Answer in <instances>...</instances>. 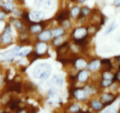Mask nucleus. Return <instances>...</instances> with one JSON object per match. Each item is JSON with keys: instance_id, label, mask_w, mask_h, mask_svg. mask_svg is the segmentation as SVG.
I'll return each instance as SVG.
<instances>
[{"instance_id": "nucleus-31", "label": "nucleus", "mask_w": 120, "mask_h": 113, "mask_svg": "<svg viewBox=\"0 0 120 113\" xmlns=\"http://www.w3.org/2000/svg\"><path fill=\"white\" fill-rule=\"evenodd\" d=\"M5 28V22L4 21H1V19L0 20V34L3 32V30H4Z\"/></svg>"}, {"instance_id": "nucleus-15", "label": "nucleus", "mask_w": 120, "mask_h": 113, "mask_svg": "<svg viewBox=\"0 0 120 113\" xmlns=\"http://www.w3.org/2000/svg\"><path fill=\"white\" fill-rule=\"evenodd\" d=\"M88 77H89V74H88L87 72L82 70L79 73L77 78H78L79 81H80V82H85L88 79Z\"/></svg>"}, {"instance_id": "nucleus-26", "label": "nucleus", "mask_w": 120, "mask_h": 113, "mask_svg": "<svg viewBox=\"0 0 120 113\" xmlns=\"http://www.w3.org/2000/svg\"><path fill=\"white\" fill-rule=\"evenodd\" d=\"M12 19V21L14 22V23L15 24V25L16 26V28H18V29H20V28H21V26H22V24H21V22H20L19 21H18V20L15 19L14 18Z\"/></svg>"}, {"instance_id": "nucleus-32", "label": "nucleus", "mask_w": 120, "mask_h": 113, "mask_svg": "<svg viewBox=\"0 0 120 113\" xmlns=\"http://www.w3.org/2000/svg\"><path fill=\"white\" fill-rule=\"evenodd\" d=\"M43 1H44V0H35V5L38 6V7H39V6H41L42 4Z\"/></svg>"}, {"instance_id": "nucleus-24", "label": "nucleus", "mask_w": 120, "mask_h": 113, "mask_svg": "<svg viewBox=\"0 0 120 113\" xmlns=\"http://www.w3.org/2000/svg\"><path fill=\"white\" fill-rule=\"evenodd\" d=\"M80 12V8L78 7H75L71 9V14L73 16H75L76 15H79Z\"/></svg>"}, {"instance_id": "nucleus-16", "label": "nucleus", "mask_w": 120, "mask_h": 113, "mask_svg": "<svg viewBox=\"0 0 120 113\" xmlns=\"http://www.w3.org/2000/svg\"><path fill=\"white\" fill-rule=\"evenodd\" d=\"M52 82L54 84H56L59 86H62L63 83V79L61 76L56 75L53 77Z\"/></svg>"}, {"instance_id": "nucleus-1", "label": "nucleus", "mask_w": 120, "mask_h": 113, "mask_svg": "<svg viewBox=\"0 0 120 113\" xmlns=\"http://www.w3.org/2000/svg\"><path fill=\"white\" fill-rule=\"evenodd\" d=\"M51 66L48 63H41L35 67L34 70V77L38 79H46L50 76Z\"/></svg>"}, {"instance_id": "nucleus-29", "label": "nucleus", "mask_w": 120, "mask_h": 113, "mask_svg": "<svg viewBox=\"0 0 120 113\" xmlns=\"http://www.w3.org/2000/svg\"><path fill=\"white\" fill-rule=\"evenodd\" d=\"M115 28H116V25H115V23L114 22H112V24L109 26V28H108L107 30V34H109L110 32H111L112 31V30H113Z\"/></svg>"}, {"instance_id": "nucleus-25", "label": "nucleus", "mask_w": 120, "mask_h": 113, "mask_svg": "<svg viewBox=\"0 0 120 113\" xmlns=\"http://www.w3.org/2000/svg\"><path fill=\"white\" fill-rule=\"evenodd\" d=\"M80 110V109L79 106L76 105V104H74V105H71L70 107V111H71V112L76 113L79 111Z\"/></svg>"}, {"instance_id": "nucleus-5", "label": "nucleus", "mask_w": 120, "mask_h": 113, "mask_svg": "<svg viewBox=\"0 0 120 113\" xmlns=\"http://www.w3.org/2000/svg\"><path fill=\"white\" fill-rule=\"evenodd\" d=\"M69 16H70V12H69V11L64 10L63 11H61L59 13H58L56 15L55 19L59 23H62L63 22L68 20Z\"/></svg>"}, {"instance_id": "nucleus-38", "label": "nucleus", "mask_w": 120, "mask_h": 113, "mask_svg": "<svg viewBox=\"0 0 120 113\" xmlns=\"http://www.w3.org/2000/svg\"><path fill=\"white\" fill-rule=\"evenodd\" d=\"M9 1H15V0H8Z\"/></svg>"}, {"instance_id": "nucleus-7", "label": "nucleus", "mask_w": 120, "mask_h": 113, "mask_svg": "<svg viewBox=\"0 0 120 113\" xmlns=\"http://www.w3.org/2000/svg\"><path fill=\"white\" fill-rule=\"evenodd\" d=\"M74 96L79 100H83L87 97V93L82 89H76L74 91Z\"/></svg>"}, {"instance_id": "nucleus-9", "label": "nucleus", "mask_w": 120, "mask_h": 113, "mask_svg": "<svg viewBox=\"0 0 120 113\" xmlns=\"http://www.w3.org/2000/svg\"><path fill=\"white\" fill-rule=\"evenodd\" d=\"M115 99H116V97L112 94H104L102 96V100L104 102V104L105 105L110 104L115 100Z\"/></svg>"}, {"instance_id": "nucleus-30", "label": "nucleus", "mask_w": 120, "mask_h": 113, "mask_svg": "<svg viewBox=\"0 0 120 113\" xmlns=\"http://www.w3.org/2000/svg\"><path fill=\"white\" fill-rule=\"evenodd\" d=\"M62 38H56L55 40H54L53 43L55 45L57 46L58 45L60 42H62Z\"/></svg>"}, {"instance_id": "nucleus-3", "label": "nucleus", "mask_w": 120, "mask_h": 113, "mask_svg": "<svg viewBox=\"0 0 120 113\" xmlns=\"http://www.w3.org/2000/svg\"><path fill=\"white\" fill-rule=\"evenodd\" d=\"M21 102V100H19L18 98L17 99H15V98H11L8 103V105H9V108L12 111H16V112H20V111H22L23 109H21L19 106V104Z\"/></svg>"}, {"instance_id": "nucleus-2", "label": "nucleus", "mask_w": 120, "mask_h": 113, "mask_svg": "<svg viewBox=\"0 0 120 113\" xmlns=\"http://www.w3.org/2000/svg\"><path fill=\"white\" fill-rule=\"evenodd\" d=\"M7 89L9 91H15L19 93L21 90V83L16 82L15 80H8L7 82Z\"/></svg>"}, {"instance_id": "nucleus-23", "label": "nucleus", "mask_w": 120, "mask_h": 113, "mask_svg": "<svg viewBox=\"0 0 120 113\" xmlns=\"http://www.w3.org/2000/svg\"><path fill=\"white\" fill-rule=\"evenodd\" d=\"M112 83V80H106L104 79L101 82V86L103 87H107L111 85Z\"/></svg>"}, {"instance_id": "nucleus-14", "label": "nucleus", "mask_w": 120, "mask_h": 113, "mask_svg": "<svg viewBox=\"0 0 120 113\" xmlns=\"http://www.w3.org/2000/svg\"><path fill=\"white\" fill-rule=\"evenodd\" d=\"M91 105L93 109L96 111H100L105 106L104 103H102L101 102H100L97 100H94L91 103Z\"/></svg>"}, {"instance_id": "nucleus-22", "label": "nucleus", "mask_w": 120, "mask_h": 113, "mask_svg": "<svg viewBox=\"0 0 120 113\" xmlns=\"http://www.w3.org/2000/svg\"><path fill=\"white\" fill-rule=\"evenodd\" d=\"M114 75H112L110 72H104L103 75V77L104 79L106 80H112L113 78Z\"/></svg>"}, {"instance_id": "nucleus-12", "label": "nucleus", "mask_w": 120, "mask_h": 113, "mask_svg": "<svg viewBox=\"0 0 120 113\" xmlns=\"http://www.w3.org/2000/svg\"><path fill=\"white\" fill-rule=\"evenodd\" d=\"M52 33L50 30H45L39 35V39L42 41H46L51 38Z\"/></svg>"}, {"instance_id": "nucleus-21", "label": "nucleus", "mask_w": 120, "mask_h": 113, "mask_svg": "<svg viewBox=\"0 0 120 113\" xmlns=\"http://www.w3.org/2000/svg\"><path fill=\"white\" fill-rule=\"evenodd\" d=\"M64 34V30L61 28H56L53 32V34L55 37H59Z\"/></svg>"}, {"instance_id": "nucleus-27", "label": "nucleus", "mask_w": 120, "mask_h": 113, "mask_svg": "<svg viewBox=\"0 0 120 113\" xmlns=\"http://www.w3.org/2000/svg\"><path fill=\"white\" fill-rule=\"evenodd\" d=\"M30 52V50L29 49H26V50H25L21 52L20 53H18L17 55L18 56H26L28 53Z\"/></svg>"}, {"instance_id": "nucleus-6", "label": "nucleus", "mask_w": 120, "mask_h": 113, "mask_svg": "<svg viewBox=\"0 0 120 113\" xmlns=\"http://www.w3.org/2000/svg\"><path fill=\"white\" fill-rule=\"evenodd\" d=\"M21 49V47L20 46H16L15 48H14L13 49H11L9 51L7 52L4 53L3 54L4 57H5L7 60L11 59L12 58V56H16L18 54V52H19V50Z\"/></svg>"}, {"instance_id": "nucleus-37", "label": "nucleus", "mask_w": 120, "mask_h": 113, "mask_svg": "<svg viewBox=\"0 0 120 113\" xmlns=\"http://www.w3.org/2000/svg\"><path fill=\"white\" fill-rule=\"evenodd\" d=\"M79 1L80 2H84L86 0H79Z\"/></svg>"}, {"instance_id": "nucleus-33", "label": "nucleus", "mask_w": 120, "mask_h": 113, "mask_svg": "<svg viewBox=\"0 0 120 113\" xmlns=\"http://www.w3.org/2000/svg\"><path fill=\"white\" fill-rule=\"evenodd\" d=\"M5 15V13L3 11H0V20L3 19Z\"/></svg>"}, {"instance_id": "nucleus-28", "label": "nucleus", "mask_w": 120, "mask_h": 113, "mask_svg": "<svg viewBox=\"0 0 120 113\" xmlns=\"http://www.w3.org/2000/svg\"><path fill=\"white\" fill-rule=\"evenodd\" d=\"M90 12V9L89 8L86 7H84L83 8H82V13L83 14V15L85 16V15L89 14V13Z\"/></svg>"}, {"instance_id": "nucleus-39", "label": "nucleus", "mask_w": 120, "mask_h": 113, "mask_svg": "<svg viewBox=\"0 0 120 113\" xmlns=\"http://www.w3.org/2000/svg\"><path fill=\"white\" fill-rule=\"evenodd\" d=\"M71 1H75V0H71Z\"/></svg>"}, {"instance_id": "nucleus-10", "label": "nucleus", "mask_w": 120, "mask_h": 113, "mask_svg": "<svg viewBox=\"0 0 120 113\" xmlns=\"http://www.w3.org/2000/svg\"><path fill=\"white\" fill-rule=\"evenodd\" d=\"M36 52L41 55H43L46 52L48 46L44 42L39 43L36 45Z\"/></svg>"}, {"instance_id": "nucleus-18", "label": "nucleus", "mask_w": 120, "mask_h": 113, "mask_svg": "<svg viewBox=\"0 0 120 113\" xmlns=\"http://www.w3.org/2000/svg\"><path fill=\"white\" fill-rule=\"evenodd\" d=\"M100 66V61L98 60H94L93 62H92L89 64V69L90 70H94L98 69Z\"/></svg>"}, {"instance_id": "nucleus-13", "label": "nucleus", "mask_w": 120, "mask_h": 113, "mask_svg": "<svg viewBox=\"0 0 120 113\" xmlns=\"http://www.w3.org/2000/svg\"><path fill=\"white\" fill-rule=\"evenodd\" d=\"M41 56H42V55L38 54L36 52H31V51H30L28 55H27V57H28V60L30 61V63L34 62L35 60L38 59L39 57H41Z\"/></svg>"}, {"instance_id": "nucleus-8", "label": "nucleus", "mask_w": 120, "mask_h": 113, "mask_svg": "<svg viewBox=\"0 0 120 113\" xmlns=\"http://www.w3.org/2000/svg\"><path fill=\"white\" fill-rule=\"evenodd\" d=\"M87 35V30L84 28H80L76 29L74 32V37L75 39H81Z\"/></svg>"}, {"instance_id": "nucleus-19", "label": "nucleus", "mask_w": 120, "mask_h": 113, "mask_svg": "<svg viewBox=\"0 0 120 113\" xmlns=\"http://www.w3.org/2000/svg\"><path fill=\"white\" fill-rule=\"evenodd\" d=\"M4 8V12L7 13L11 11H12L13 9H14V6L13 4L11 2H7L5 4H3L2 5Z\"/></svg>"}, {"instance_id": "nucleus-36", "label": "nucleus", "mask_w": 120, "mask_h": 113, "mask_svg": "<svg viewBox=\"0 0 120 113\" xmlns=\"http://www.w3.org/2000/svg\"><path fill=\"white\" fill-rule=\"evenodd\" d=\"M4 3H3V1H2V0H0V7H1V6L3 5Z\"/></svg>"}, {"instance_id": "nucleus-20", "label": "nucleus", "mask_w": 120, "mask_h": 113, "mask_svg": "<svg viewBox=\"0 0 120 113\" xmlns=\"http://www.w3.org/2000/svg\"><path fill=\"white\" fill-rule=\"evenodd\" d=\"M42 27L39 24V23H36L35 24L32 25H31V27H30V30L33 33H39L41 32V30H42Z\"/></svg>"}, {"instance_id": "nucleus-35", "label": "nucleus", "mask_w": 120, "mask_h": 113, "mask_svg": "<svg viewBox=\"0 0 120 113\" xmlns=\"http://www.w3.org/2000/svg\"><path fill=\"white\" fill-rule=\"evenodd\" d=\"M2 82H3V80H2V76H0V86L2 84Z\"/></svg>"}, {"instance_id": "nucleus-17", "label": "nucleus", "mask_w": 120, "mask_h": 113, "mask_svg": "<svg viewBox=\"0 0 120 113\" xmlns=\"http://www.w3.org/2000/svg\"><path fill=\"white\" fill-rule=\"evenodd\" d=\"M75 63H76V67L79 69H83V68L86 67L87 66V62L84 60L82 59H77L75 62Z\"/></svg>"}, {"instance_id": "nucleus-11", "label": "nucleus", "mask_w": 120, "mask_h": 113, "mask_svg": "<svg viewBox=\"0 0 120 113\" xmlns=\"http://www.w3.org/2000/svg\"><path fill=\"white\" fill-rule=\"evenodd\" d=\"M30 18L33 20L39 21L44 18L45 14L43 12L41 11H32L30 14Z\"/></svg>"}, {"instance_id": "nucleus-4", "label": "nucleus", "mask_w": 120, "mask_h": 113, "mask_svg": "<svg viewBox=\"0 0 120 113\" xmlns=\"http://www.w3.org/2000/svg\"><path fill=\"white\" fill-rule=\"evenodd\" d=\"M2 41L5 44H9L12 41V38L11 35L10 26L8 25L5 29V32L1 38Z\"/></svg>"}, {"instance_id": "nucleus-34", "label": "nucleus", "mask_w": 120, "mask_h": 113, "mask_svg": "<svg viewBox=\"0 0 120 113\" xmlns=\"http://www.w3.org/2000/svg\"><path fill=\"white\" fill-rule=\"evenodd\" d=\"M114 4L116 7H120V0H115Z\"/></svg>"}]
</instances>
